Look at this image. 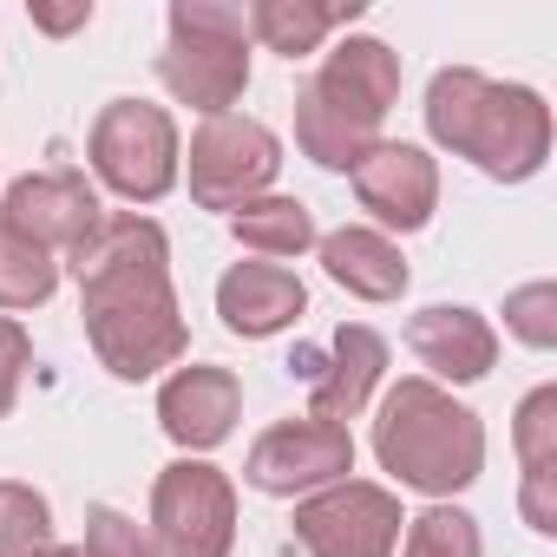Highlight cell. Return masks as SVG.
I'll use <instances>...</instances> for the list:
<instances>
[{"label": "cell", "mask_w": 557, "mask_h": 557, "mask_svg": "<svg viewBox=\"0 0 557 557\" xmlns=\"http://www.w3.org/2000/svg\"><path fill=\"white\" fill-rule=\"evenodd\" d=\"M79 315L112 381H151L190 355V322L171 289V236L158 216L119 210L73 249Z\"/></svg>", "instance_id": "1"}, {"label": "cell", "mask_w": 557, "mask_h": 557, "mask_svg": "<svg viewBox=\"0 0 557 557\" xmlns=\"http://www.w3.org/2000/svg\"><path fill=\"white\" fill-rule=\"evenodd\" d=\"M426 138L492 184H524L550 158V106L537 86L485 79L479 66H440L426 86Z\"/></svg>", "instance_id": "2"}, {"label": "cell", "mask_w": 557, "mask_h": 557, "mask_svg": "<svg viewBox=\"0 0 557 557\" xmlns=\"http://www.w3.org/2000/svg\"><path fill=\"white\" fill-rule=\"evenodd\" d=\"M400 106V53L374 34H342L315 79L296 92V151L322 171H355L374 145L387 112Z\"/></svg>", "instance_id": "3"}, {"label": "cell", "mask_w": 557, "mask_h": 557, "mask_svg": "<svg viewBox=\"0 0 557 557\" xmlns=\"http://www.w3.org/2000/svg\"><path fill=\"white\" fill-rule=\"evenodd\" d=\"M374 459L407 492H426L433 505H446L453 492H466L485 472V420L466 400H453L446 387H433L426 374H407L381 400Z\"/></svg>", "instance_id": "4"}, {"label": "cell", "mask_w": 557, "mask_h": 557, "mask_svg": "<svg viewBox=\"0 0 557 557\" xmlns=\"http://www.w3.org/2000/svg\"><path fill=\"white\" fill-rule=\"evenodd\" d=\"M158 79L177 106L223 119L249 92V21L230 0H171V40L158 53Z\"/></svg>", "instance_id": "5"}, {"label": "cell", "mask_w": 557, "mask_h": 557, "mask_svg": "<svg viewBox=\"0 0 557 557\" xmlns=\"http://www.w3.org/2000/svg\"><path fill=\"white\" fill-rule=\"evenodd\" d=\"M86 158H92V177L125 203H158L184 177L177 119L151 99H106L86 138Z\"/></svg>", "instance_id": "6"}, {"label": "cell", "mask_w": 557, "mask_h": 557, "mask_svg": "<svg viewBox=\"0 0 557 557\" xmlns=\"http://www.w3.org/2000/svg\"><path fill=\"white\" fill-rule=\"evenodd\" d=\"M184 171H190V203L197 210L236 216L243 203L269 197L275 171H283V138L249 112H223V119L197 125V138L184 151Z\"/></svg>", "instance_id": "7"}, {"label": "cell", "mask_w": 557, "mask_h": 557, "mask_svg": "<svg viewBox=\"0 0 557 557\" xmlns=\"http://www.w3.org/2000/svg\"><path fill=\"white\" fill-rule=\"evenodd\" d=\"M158 557H230L236 550V485L210 459H171L151 485Z\"/></svg>", "instance_id": "8"}, {"label": "cell", "mask_w": 557, "mask_h": 557, "mask_svg": "<svg viewBox=\"0 0 557 557\" xmlns=\"http://www.w3.org/2000/svg\"><path fill=\"white\" fill-rule=\"evenodd\" d=\"M400 531V498L374 479H342L296 498V544L309 557H394Z\"/></svg>", "instance_id": "9"}, {"label": "cell", "mask_w": 557, "mask_h": 557, "mask_svg": "<svg viewBox=\"0 0 557 557\" xmlns=\"http://www.w3.org/2000/svg\"><path fill=\"white\" fill-rule=\"evenodd\" d=\"M355 472V433L335 420H275L269 433H256L243 479L262 498H309L322 485H342Z\"/></svg>", "instance_id": "10"}, {"label": "cell", "mask_w": 557, "mask_h": 557, "mask_svg": "<svg viewBox=\"0 0 557 557\" xmlns=\"http://www.w3.org/2000/svg\"><path fill=\"white\" fill-rule=\"evenodd\" d=\"M348 177H355V197H361V210L374 216L381 236H394V230L413 236L440 210V158H426L407 138H381Z\"/></svg>", "instance_id": "11"}, {"label": "cell", "mask_w": 557, "mask_h": 557, "mask_svg": "<svg viewBox=\"0 0 557 557\" xmlns=\"http://www.w3.org/2000/svg\"><path fill=\"white\" fill-rule=\"evenodd\" d=\"M106 203L99 190L86 184V171H27L8 184V203H0V223H14L21 236H34L40 249H79L92 230H99Z\"/></svg>", "instance_id": "12"}, {"label": "cell", "mask_w": 557, "mask_h": 557, "mask_svg": "<svg viewBox=\"0 0 557 557\" xmlns=\"http://www.w3.org/2000/svg\"><path fill=\"white\" fill-rule=\"evenodd\" d=\"M289 368H302V381H309V420L348 426L387 374V335L368 322H342L329 355H296Z\"/></svg>", "instance_id": "13"}, {"label": "cell", "mask_w": 557, "mask_h": 557, "mask_svg": "<svg viewBox=\"0 0 557 557\" xmlns=\"http://www.w3.org/2000/svg\"><path fill=\"white\" fill-rule=\"evenodd\" d=\"M236 413H243V381L230 368L190 361V368L164 374V387H158V426L171 446H184V459L216 453L236 433Z\"/></svg>", "instance_id": "14"}, {"label": "cell", "mask_w": 557, "mask_h": 557, "mask_svg": "<svg viewBox=\"0 0 557 557\" xmlns=\"http://www.w3.org/2000/svg\"><path fill=\"white\" fill-rule=\"evenodd\" d=\"M407 348H413V361L426 368L433 387H446V381L453 387H472V381H485L498 368V329L479 309H466V302L420 309L407 322Z\"/></svg>", "instance_id": "15"}, {"label": "cell", "mask_w": 557, "mask_h": 557, "mask_svg": "<svg viewBox=\"0 0 557 557\" xmlns=\"http://www.w3.org/2000/svg\"><path fill=\"white\" fill-rule=\"evenodd\" d=\"M302 309H309V289H302V275L283 269V262H236L216 283V315L243 342H269V335L296 329Z\"/></svg>", "instance_id": "16"}, {"label": "cell", "mask_w": 557, "mask_h": 557, "mask_svg": "<svg viewBox=\"0 0 557 557\" xmlns=\"http://www.w3.org/2000/svg\"><path fill=\"white\" fill-rule=\"evenodd\" d=\"M315 249H322L329 283L348 289L355 302H400L407 283H413V269H407L400 243L381 236L374 223H342V230H329Z\"/></svg>", "instance_id": "17"}, {"label": "cell", "mask_w": 557, "mask_h": 557, "mask_svg": "<svg viewBox=\"0 0 557 557\" xmlns=\"http://www.w3.org/2000/svg\"><path fill=\"white\" fill-rule=\"evenodd\" d=\"M249 21V40L283 53V60H309L322 53V40L335 27H355L361 21V0H342V8H329V0H256V8H243Z\"/></svg>", "instance_id": "18"}, {"label": "cell", "mask_w": 557, "mask_h": 557, "mask_svg": "<svg viewBox=\"0 0 557 557\" xmlns=\"http://www.w3.org/2000/svg\"><path fill=\"white\" fill-rule=\"evenodd\" d=\"M230 236L249 249V256H262V262H289V256H302V249H315L322 243V230H315V210L302 203V197H256V203H243L236 216H230Z\"/></svg>", "instance_id": "19"}, {"label": "cell", "mask_w": 557, "mask_h": 557, "mask_svg": "<svg viewBox=\"0 0 557 557\" xmlns=\"http://www.w3.org/2000/svg\"><path fill=\"white\" fill-rule=\"evenodd\" d=\"M60 289V256L40 249L34 236H21L14 223H0V309H40Z\"/></svg>", "instance_id": "20"}, {"label": "cell", "mask_w": 557, "mask_h": 557, "mask_svg": "<svg viewBox=\"0 0 557 557\" xmlns=\"http://www.w3.org/2000/svg\"><path fill=\"white\" fill-rule=\"evenodd\" d=\"M400 557H485L479 518L459 505H426L420 518H407L400 531Z\"/></svg>", "instance_id": "21"}, {"label": "cell", "mask_w": 557, "mask_h": 557, "mask_svg": "<svg viewBox=\"0 0 557 557\" xmlns=\"http://www.w3.org/2000/svg\"><path fill=\"white\" fill-rule=\"evenodd\" d=\"M40 544H53V505L47 492L0 479V557H34Z\"/></svg>", "instance_id": "22"}, {"label": "cell", "mask_w": 557, "mask_h": 557, "mask_svg": "<svg viewBox=\"0 0 557 557\" xmlns=\"http://www.w3.org/2000/svg\"><path fill=\"white\" fill-rule=\"evenodd\" d=\"M511 453L518 466H550L557 459V381L531 387L511 413Z\"/></svg>", "instance_id": "23"}, {"label": "cell", "mask_w": 557, "mask_h": 557, "mask_svg": "<svg viewBox=\"0 0 557 557\" xmlns=\"http://www.w3.org/2000/svg\"><path fill=\"white\" fill-rule=\"evenodd\" d=\"M505 335L511 342H524V348H537V355H550L557 348V283H524V289H511L505 296Z\"/></svg>", "instance_id": "24"}, {"label": "cell", "mask_w": 557, "mask_h": 557, "mask_svg": "<svg viewBox=\"0 0 557 557\" xmlns=\"http://www.w3.org/2000/svg\"><path fill=\"white\" fill-rule=\"evenodd\" d=\"M86 557H158V544H151V531L138 524V518H125L119 505H92L86 511V544H79Z\"/></svg>", "instance_id": "25"}, {"label": "cell", "mask_w": 557, "mask_h": 557, "mask_svg": "<svg viewBox=\"0 0 557 557\" xmlns=\"http://www.w3.org/2000/svg\"><path fill=\"white\" fill-rule=\"evenodd\" d=\"M27 368H34V335L14 322V315H0V420L14 413V400H21V381H27Z\"/></svg>", "instance_id": "26"}, {"label": "cell", "mask_w": 557, "mask_h": 557, "mask_svg": "<svg viewBox=\"0 0 557 557\" xmlns=\"http://www.w3.org/2000/svg\"><path fill=\"white\" fill-rule=\"evenodd\" d=\"M518 511L537 537H557V459L550 466H524V485H518Z\"/></svg>", "instance_id": "27"}, {"label": "cell", "mask_w": 557, "mask_h": 557, "mask_svg": "<svg viewBox=\"0 0 557 557\" xmlns=\"http://www.w3.org/2000/svg\"><path fill=\"white\" fill-rule=\"evenodd\" d=\"M34 27L40 34H79V27H92V0H73V8H34Z\"/></svg>", "instance_id": "28"}, {"label": "cell", "mask_w": 557, "mask_h": 557, "mask_svg": "<svg viewBox=\"0 0 557 557\" xmlns=\"http://www.w3.org/2000/svg\"><path fill=\"white\" fill-rule=\"evenodd\" d=\"M34 557H86V550H73V544H40Z\"/></svg>", "instance_id": "29"}]
</instances>
